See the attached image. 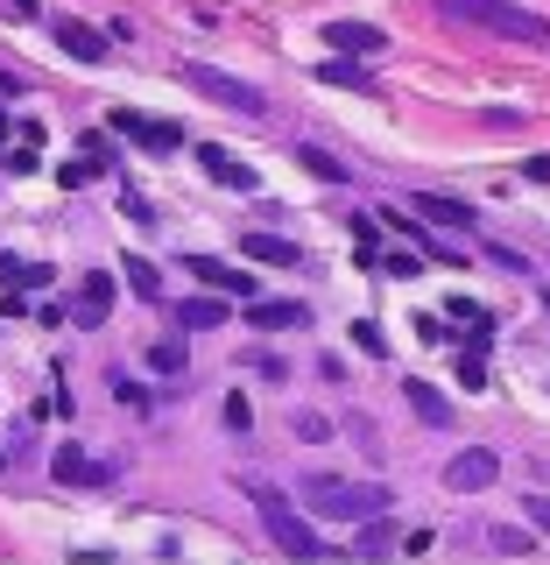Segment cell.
I'll use <instances>...</instances> for the list:
<instances>
[{
    "mask_svg": "<svg viewBox=\"0 0 550 565\" xmlns=\"http://www.w3.org/2000/svg\"><path fill=\"white\" fill-rule=\"evenodd\" d=\"M240 494L255 502V516H261V530L276 537V552H290V558H332V544L317 537V530H311L304 516H296V502H290V494H282L276 481L247 473V481H240Z\"/></svg>",
    "mask_w": 550,
    "mask_h": 565,
    "instance_id": "obj_1",
    "label": "cell"
},
{
    "mask_svg": "<svg viewBox=\"0 0 550 565\" xmlns=\"http://www.w3.org/2000/svg\"><path fill=\"white\" fill-rule=\"evenodd\" d=\"M296 502H304V509H317V516H332V523H367V516H388V509H396V494H388L381 481L311 473V481L296 488Z\"/></svg>",
    "mask_w": 550,
    "mask_h": 565,
    "instance_id": "obj_2",
    "label": "cell"
},
{
    "mask_svg": "<svg viewBox=\"0 0 550 565\" xmlns=\"http://www.w3.org/2000/svg\"><path fill=\"white\" fill-rule=\"evenodd\" d=\"M438 8L459 14V22H473V29L508 35V43H537V50H550V22H543V14H529V8H516V0H438Z\"/></svg>",
    "mask_w": 550,
    "mask_h": 565,
    "instance_id": "obj_3",
    "label": "cell"
},
{
    "mask_svg": "<svg viewBox=\"0 0 550 565\" xmlns=\"http://www.w3.org/2000/svg\"><path fill=\"white\" fill-rule=\"evenodd\" d=\"M184 85L205 93V99H219V106H234V114H247V120L269 114V93L247 85V78H234V71H219V64H184Z\"/></svg>",
    "mask_w": 550,
    "mask_h": 565,
    "instance_id": "obj_4",
    "label": "cell"
},
{
    "mask_svg": "<svg viewBox=\"0 0 550 565\" xmlns=\"http://www.w3.org/2000/svg\"><path fill=\"white\" fill-rule=\"evenodd\" d=\"M114 135H128V141H141V149H155V156H170V149H184V128L176 120H149V114H134V106H120L114 120H106Z\"/></svg>",
    "mask_w": 550,
    "mask_h": 565,
    "instance_id": "obj_5",
    "label": "cell"
},
{
    "mask_svg": "<svg viewBox=\"0 0 550 565\" xmlns=\"http://www.w3.org/2000/svg\"><path fill=\"white\" fill-rule=\"evenodd\" d=\"M494 473H502V452H487V446H466V452L445 459V488H459V494L494 488Z\"/></svg>",
    "mask_w": 550,
    "mask_h": 565,
    "instance_id": "obj_6",
    "label": "cell"
},
{
    "mask_svg": "<svg viewBox=\"0 0 550 565\" xmlns=\"http://www.w3.org/2000/svg\"><path fill=\"white\" fill-rule=\"evenodd\" d=\"M50 481L57 488H106L114 481V459H93L78 446H57V459H50Z\"/></svg>",
    "mask_w": 550,
    "mask_h": 565,
    "instance_id": "obj_7",
    "label": "cell"
},
{
    "mask_svg": "<svg viewBox=\"0 0 550 565\" xmlns=\"http://www.w3.org/2000/svg\"><path fill=\"white\" fill-rule=\"evenodd\" d=\"M57 50L78 57V64H106V57H114V29H93V22H78V14H64V22H57Z\"/></svg>",
    "mask_w": 550,
    "mask_h": 565,
    "instance_id": "obj_8",
    "label": "cell"
},
{
    "mask_svg": "<svg viewBox=\"0 0 550 565\" xmlns=\"http://www.w3.org/2000/svg\"><path fill=\"white\" fill-rule=\"evenodd\" d=\"M184 276L212 282L219 297H240V305H255V276H247V269H234V262H219V255H184Z\"/></svg>",
    "mask_w": 550,
    "mask_h": 565,
    "instance_id": "obj_9",
    "label": "cell"
},
{
    "mask_svg": "<svg viewBox=\"0 0 550 565\" xmlns=\"http://www.w3.org/2000/svg\"><path fill=\"white\" fill-rule=\"evenodd\" d=\"M191 156L205 163V177H212V184H226V191H261V177L247 170L234 149H219V141H191Z\"/></svg>",
    "mask_w": 550,
    "mask_h": 565,
    "instance_id": "obj_10",
    "label": "cell"
},
{
    "mask_svg": "<svg viewBox=\"0 0 550 565\" xmlns=\"http://www.w3.org/2000/svg\"><path fill=\"white\" fill-rule=\"evenodd\" d=\"M114 297H120V282L106 276V269L78 276V297H71V318H78V326L93 332V326H106V311H114Z\"/></svg>",
    "mask_w": 550,
    "mask_h": 565,
    "instance_id": "obj_11",
    "label": "cell"
},
{
    "mask_svg": "<svg viewBox=\"0 0 550 565\" xmlns=\"http://www.w3.org/2000/svg\"><path fill=\"white\" fill-rule=\"evenodd\" d=\"M247 326H255V332H304L311 326V305H290V297H255V305H247Z\"/></svg>",
    "mask_w": 550,
    "mask_h": 565,
    "instance_id": "obj_12",
    "label": "cell"
},
{
    "mask_svg": "<svg viewBox=\"0 0 550 565\" xmlns=\"http://www.w3.org/2000/svg\"><path fill=\"white\" fill-rule=\"evenodd\" d=\"M325 43H332V50H360V57H381L388 35H381L375 22H325Z\"/></svg>",
    "mask_w": 550,
    "mask_h": 565,
    "instance_id": "obj_13",
    "label": "cell"
},
{
    "mask_svg": "<svg viewBox=\"0 0 550 565\" xmlns=\"http://www.w3.org/2000/svg\"><path fill=\"white\" fill-rule=\"evenodd\" d=\"M176 326H184V332L226 326V297H219V290H212V297H184V305H176Z\"/></svg>",
    "mask_w": 550,
    "mask_h": 565,
    "instance_id": "obj_14",
    "label": "cell"
},
{
    "mask_svg": "<svg viewBox=\"0 0 550 565\" xmlns=\"http://www.w3.org/2000/svg\"><path fill=\"white\" fill-rule=\"evenodd\" d=\"M240 255L247 262H276V269H296V241H282V234H247Z\"/></svg>",
    "mask_w": 550,
    "mask_h": 565,
    "instance_id": "obj_15",
    "label": "cell"
},
{
    "mask_svg": "<svg viewBox=\"0 0 550 565\" xmlns=\"http://www.w3.org/2000/svg\"><path fill=\"white\" fill-rule=\"evenodd\" d=\"M410 205L423 212V220H438V226H473V205H466V199H438V191H417Z\"/></svg>",
    "mask_w": 550,
    "mask_h": 565,
    "instance_id": "obj_16",
    "label": "cell"
},
{
    "mask_svg": "<svg viewBox=\"0 0 550 565\" xmlns=\"http://www.w3.org/2000/svg\"><path fill=\"white\" fill-rule=\"evenodd\" d=\"M296 163H304L311 177H325V184H346V163H339V156H325V149H317V141H296Z\"/></svg>",
    "mask_w": 550,
    "mask_h": 565,
    "instance_id": "obj_17",
    "label": "cell"
},
{
    "mask_svg": "<svg viewBox=\"0 0 550 565\" xmlns=\"http://www.w3.org/2000/svg\"><path fill=\"white\" fill-rule=\"evenodd\" d=\"M402 396H410V411H417L423 424H452V403H445V396H438V388H431V382H410V388H402Z\"/></svg>",
    "mask_w": 550,
    "mask_h": 565,
    "instance_id": "obj_18",
    "label": "cell"
},
{
    "mask_svg": "<svg viewBox=\"0 0 550 565\" xmlns=\"http://www.w3.org/2000/svg\"><path fill=\"white\" fill-rule=\"evenodd\" d=\"M120 276H128V290H134V297H163V276H155V262L128 255V262H120Z\"/></svg>",
    "mask_w": 550,
    "mask_h": 565,
    "instance_id": "obj_19",
    "label": "cell"
},
{
    "mask_svg": "<svg viewBox=\"0 0 550 565\" xmlns=\"http://www.w3.org/2000/svg\"><path fill=\"white\" fill-rule=\"evenodd\" d=\"M0 276H8L14 290H43V282H50L43 262H14V255H0Z\"/></svg>",
    "mask_w": 550,
    "mask_h": 565,
    "instance_id": "obj_20",
    "label": "cell"
},
{
    "mask_svg": "<svg viewBox=\"0 0 550 565\" xmlns=\"http://www.w3.org/2000/svg\"><path fill=\"white\" fill-rule=\"evenodd\" d=\"M388 544H396V530H388V516H367V530H360V558H381Z\"/></svg>",
    "mask_w": 550,
    "mask_h": 565,
    "instance_id": "obj_21",
    "label": "cell"
},
{
    "mask_svg": "<svg viewBox=\"0 0 550 565\" xmlns=\"http://www.w3.org/2000/svg\"><path fill=\"white\" fill-rule=\"evenodd\" d=\"M317 78H325V85H353V93H367V85H375L360 64H317Z\"/></svg>",
    "mask_w": 550,
    "mask_h": 565,
    "instance_id": "obj_22",
    "label": "cell"
},
{
    "mask_svg": "<svg viewBox=\"0 0 550 565\" xmlns=\"http://www.w3.org/2000/svg\"><path fill=\"white\" fill-rule=\"evenodd\" d=\"M149 367H155V375H184V347H176V340H155L149 347Z\"/></svg>",
    "mask_w": 550,
    "mask_h": 565,
    "instance_id": "obj_23",
    "label": "cell"
},
{
    "mask_svg": "<svg viewBox=\"0 0 550 565\" xmlns=\"http://www.w3.org/2000/svg\"><path fill=\"white\" fill-rule=\"evenodd\" d=\"M353 347H360L367 361H381V353H388V340H381V326H375V318H360V326H353Z\"/></svg>",
    "mask_w": 550,
    "mask_h": 565,
    "instance_id": "obj_24",
    "label": "cell"
},
{
    "mask_svg": "<svg viewBox=\"0 0 550 565\" xmlns=\"http://www.w3.org/2000/svg\"><path fill=\"white\" fill-rule=\"evenodd\" d=\"M459 382H466V388H487V361H481V347L459 353Z\"/></svg>",
    "mask_w": 550,
    "mask_h": 565,
    "instance_id": "obj_25",
    "label": "cell"
},
{
    "mask_svg": "<svg viewBox=\"0 0 550 565\" xmlns=\"http://www.w3.org/2000/svg\"><path fill=\"white\" fill-rule=\"evenodd\" d=\"M93 177H99V156H93V163H64V170H57V184H64V191H85Z\"/></svg>",
    "mask_w": 550,
    "mask_h": 565,
    "instance_id": "obj_26",
    "label": "cell"
},
{
    "mask_svg": "<svg viewBox=\"0 0 550 565\" xmlns=\"http://www.w3.org/2000/svg\"><path fill=\"white\" fill-rule=\"evenodd\" d=\"M494 552H508V558H516V552H529V530H516V523H502V530H494Z\"/></svg>",
    "mask_w": 550,
    "mask_h": 565,
    "instance_id": "obj_27",
    "label": "cell"
},
{
    "mask_svg": "<svg viewBox=\"0 0 550 565\" xmlns=\"http://www.w3.org/2000/svg\"><path fill=\"white\" fill-rule=\"evenodd\" d=\"M114 396H120V403H134V411H149V403H155L149 388H141V382H128V375H114Z\"/></svg>",
    "mask_w": 550,
    "mask_h": 565,
    "instance_id": "obj_28",
    "label": "cell"
},
{
    "mask_svg": "<svg viewBox=\"0 0 550 565\" xmlns=\"http://www.w3.org/2000/svg\"><path fill=\"white\" fill-rule=\"evenodd\" d=\"M522 516H529V523H537L543 537H550V494H522Z\"/></svg>",
    "mask_w": 550,
    "mask_h": 565,
    "instance_id": "obj_29",
    "label": "cell"
},
{
    "mask_svg": "<svg viewBox=\"0 0 550 565\" xmlns=\"http://www.w3.org/2000/svg\"><path fill=\"white\" fill-rule=\"evenodd\" d=\"M226 424L247 431V424H255V403H247V396H226Z\"/></svg>",
    "mask_w": 550,
    "mask_h": 565,
    "instance_id": "obj_30",
    "label": "cell"
},
{
    "mask_svg": "<svg viewBox=\"0 0 550 565\" xmlns=\"http://www.w3.org/2000/svg\"><path fill=\"white\" fill-rule=\"evenodd\" d=\"M120 212H128V220H155V205L141 199V191H120Z\"/></svg>",
    "mask_w": 550,
    "mask_h": 565,
    "instance_id": "obj_31",
    "label": "cell"
},
{
    "mask_svg": "<svg viewBox=\"0 0 550 565\" xmlns=\"http://www.w3.org/2000/svg\"><path fill=\"white\" fill-rule=\"evenodd\" d=\"M452 318H466V326H487V311L481 305H473V297H452V305H445Z\"/></svg>",
    "mask_w": 550,
    "mask_h": 565,
    "instance_id": "obj_32",
    "label": "cell"
},
{
    "mask_svg": "<svg viewBox=\"0 0 550 565\" xmlns=\"http://www.w3.org/2000/svg\"><path fill=\"white\" fill-rule=\"evenodd\" d=\"M8 170H14V177H29V170H35V141H22V149H8Z\"/></svg>",
    "mask_w": 550,
    "mask_h": 565,
    "instance_id": "obj_33",
    "label": "cell"
},
{
    "mask_svg": "<svg viewBox=\"0 0 550 565\" xmlns=\"http://www.w3.org/2000/svg\"><path fill=\"white\" fill-rule=\"evenodd\" d=\"M0 14H8V22H35L43 8H35V0H0Z\"/></svg>",
    "mask_w": 550,
    "mask_h": 565,
    "instance_id": "obj_34",
    "label": "cell"
},
{
    "mask_svg": "<svg viewBox=\"0 0 550 565\" xmlns=\"http://www.w3.org/2000/svg\"><path fill=\"white\" fill-rule=\"evenodd\" d=\"M381 269H388V276H417L423 262H417V255H381Z\"/></svg>",
    "mask_w": 550,
    "mask_h": 565,
    "instance_id": "obj_35",
    "label": "cell"
},
{
    "mask_svg": "<svg viewBox=\"0 0 550 565\" xmlns=\"http://www.w3.org/2000/svg\"><path fill=\"white\" fill-rule=\"evenodd\" d=\"M522 177H537V184H550V156H529V163H522Z\"/></svg>",
    "mask_w": 550,
    "mask_h": 565,
    "instance_id": "obj_36",
    "label": "cell"
},
{
    "mask_svg": "<svg viewBox=\"0 0 550 565\" xmlns=\"http://www.w3.org/2000/svg\"><path fill=\"white\" fill-rule=\"evenodd\" d=\"M8 135H14V120H8V106H0V149H8Z\"/></svg>",
    "mask_w": 550,
    "mask_h": 565,
    "instance_id": "obj_37",
    "label": "cell"
},
{
    "mask_svg": "<svg viewBox=\"0 0 550 565\" xmlns=\"http://www.w3.org/2000/svg\"><path fill=\"white\" fill-rule=\"evenodd\" d=\"M0 467H8V452H0Z\"/></svg>",
    "mask_w": 550,
    "mask_h": 565,
    "instance_id": "obj_38",
    "label": "cell"
}]
</instances>
